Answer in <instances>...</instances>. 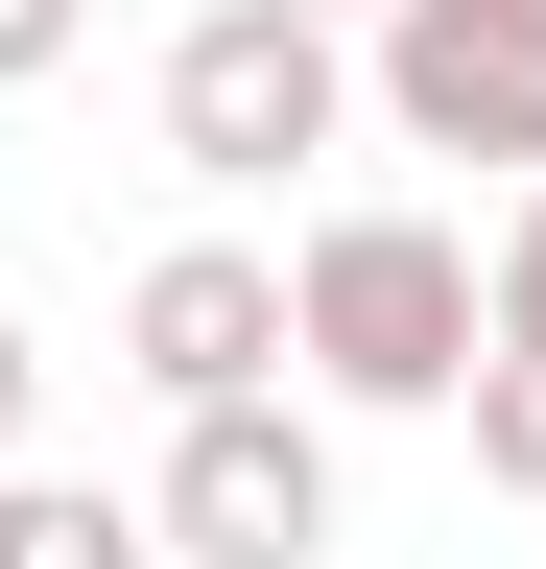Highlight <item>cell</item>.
<instances>
[{
	"instance_id": "cell-8",
	"label": "cell",
	"mask_w": 546,
	"mask_h": 569,
	"mask_svg": "<svg viewBox=\"0 0 546 569\" xmlns=\"http://www.w3.org/2000/svg\"><path fill=\"white\" fill-rule=\"evenodd\" d=\"M72 48H96V0H0V96H48Z\"/></svg>"
},
{
	"instance_id": "cell-3",
	"label": "cell",
	"mask_w": 546,
	"mask_h": 569,
	"mask_svg": "<svg viewBox=\"0 0 546 569\" xmlns=\"http://www.w3.org/2000/svg\"><path fill=\"white\" fill-rule=\"evenodd\" d=\"M167 569H332V427L286 380H238V403H167Z\"/></svg>"
},
{
	"instance_id": "cell-6",
	"label": "cell",
	"mask_w": 546,
	"mask_h": 569,
	"mask_svg": "<svg viewBox=\"0 0 546 569\" xmlns=\"http://www.w3.org/2000/svg\"><path fill=\"white\" fill-rule=\"evenodd\" d=\"M0 569H167V522L96 498V475H24V451H0Z\"/></svg>"
},
{
	"instance_id": "cell-1",
	"label": "cell",
	"mask_w": 546,
	"mask_h": 569,
	"mask_svg": "<svg viewBox=\"0 0 546 569\" xmlns=\"http://www.w3.org/2000/svg\"><path fill=\"white\" fill-rule=\"evenodd\" d=\"M475 332H499V284H475L451 213H309V238H286V356H309V403H451Z\"/></svg>"
},
{
	"instance_id": "cell-10",
	"label": "cell",
	"mask_w": 546,
	"mask_h": 569,
	"mask_svg": "<svg viewBox=\"0 0 546 569\" xmlns=\"http://www.w3.org/2000/svg\"><path fill=\"white\" fill-rule=\"evenodd\" d=\"M24 403H48V356H24V332H0V451H24Z\"/></svg>"
},
{
	"instance_id": "cell-4",
	"label": "cell",
	"mask_w": 546,
	"mask_h": 569,
	"mask_svg": "<svg viewBox=\"0 0 546 569\" xmlns=\"http://www.w3.org/2000/svg\"><path fill=\"white\" fill-rule=\"evenodd\" d=\"M357 96L428 167H546V0H357Z\"/></svg>"
},
{
	"instance_id": "cell-7",
	"label": "cell",
	"mask_w": 546,
	"mask_h": 569,
	"mask_svg": "<svg viewBox=\"0 0 546 569\" xmlns=\"http://www.w3.org/2000/svg\"><path fill=\"white\" fill-rule=\"evenodd\" d=\"M475 475H499V498H546V332H475Z\"/></svg>"
},
{
	"instance_id": "cell-9",
	"label": "cell",
	"mask_w": 546,
	"mask_h": 569,
	"mask_svg": "<svg viewBox=\"0 0 546 569\" xmlns=\"http://www.w3.org/2000/svg\"><path fill=\"white\" fill-rule=\"evenodd\" d=\"M475 284H499V332H546V167H523V213H499V261H475Z\"/></svg>"
},
{
	"instance_id": "cell-2",
	"label": "cell",
	"mask_w": 546,
	"mask_h": 569,
	"mask_svg": "<svg viewBox=\"0 0 546 569\" xmlns=\"http://www.w3.org/2000/svg\"><path fill=\"white\" fill-rule=\"evenodd\" d=\"M357 142V24L332 0H167V167L190 190H286Z\"/></svg>"
},
{
	"instance_id": "cell-5",
	"label": "cell",
	"mask_w": 546,
	"mask_h": 569,
	"mask_svg": "<svg viewBox=\"0 0 546 569\" xmlns=\"http://www.w3.org/2000/svg\"><path fill=\"white\" fill-rule=\"evenodd\" d=\"M119 356H143L167 403H238V380H286V261H261V238H167L143 284H119Z\"/></svg>"
},
{
	"instance_id": "cell-11",
	"label": "cell",
	"mask_w": 546,
	"mask_h": 569,
	"mask_svg": "<svg viewBox=\"0 0 546 569\" xmlns=\"http://www.w3.org/2000/svg\"><path fill=\"white\" fill-rule=\"evenodd\" d=\"M332 24H357V0H332Z\"/></svg>"
}]
</instances>
